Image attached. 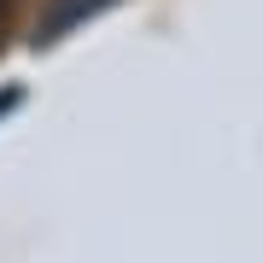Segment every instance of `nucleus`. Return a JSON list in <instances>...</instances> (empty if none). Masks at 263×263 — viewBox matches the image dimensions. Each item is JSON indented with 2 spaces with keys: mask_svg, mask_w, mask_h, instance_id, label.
<instances>
[{
  "mask_svg": "<svg viewBox=\"0 0 263 263\" xmlns=\"http://www.w3.org/2000/svg\"><path fill=\"white\" fill-rule=\"evenodd\" d=\"M94 6H105V0H59V6L47 12V24H41V41H53L59 29H76L88 12H94Z\"/></svg>",
  "mask_w": 263,
  "mask_h": 263,
  "instance_id": "f257e3e1",
  "label": "nucleus"
},
{
  "mask_svg": "<svg viewBox=\"0 0 263 263\" xmlns=\"http://www.w3.org/2000/svg\"><path fill=\"white\" fill-rule=\"evenodd\" d=\"M0 12H6V0H0Z\"/></svg>",
  "mask_w": 263,
  "mask_h": 263,
  "instance_id": "f03ea898",
  "label": "nucleus"
}]
</instances>
